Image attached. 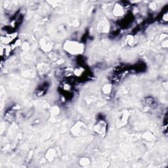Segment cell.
Wrapping results in <instances>:
<instances>
[{
    "label": "cell",
    "mask_w": 168,
    "mask_h": 168,
    "mask_svg": "<svg viewBox=\"0 0 168 168\" xmlns=\"http://www.w3.org/2000/svg\"><path fill=\"white\" fill-rule=\"evenodd\" d=\"M66 51L72 54H78L82 53L84 47L80 43L74 41H67L64 45Z\"/></svg>",
    "instance_id": "obj_1"
},
{
    "label": "cell",
    "mask_w": 168,
    "mask_h": 168,
    "mask_svg": "<svg viewBox=\"0 0 168 168\" xmlns=\"http://www.w3.org/2000/svg\"><path fill=\"white\" fill-rule=\"evenodd\" d=\"M108 124L104 120H99L94 126V131L97 135L102 137H104L107 133Z\"/></svg>",
    "instance_id": "obj_2"
},
{
    "label": "cell",
    "mask_w": 168,
    "mask_h": 168,
    "mask_svg": "<svg viewBox=\"0 0 168 168\" xmlns=\"http://www.w3.org/2000/svg\"><path fill=\"white\" fill-rule=\"evenodd\" d=\"M112 13L115 17H121L126 13V9H125L124 6L122 3H116L114 6Z\"/></svg>",
    "instance_id": "obj_3"
},
{
    "label": "cell",
    "mask_w": 168,
    "mask_h": 168,
    "mask_svg": "<svg viewBox=\"0 0 168 168\" xmlns=\"http://www.w3.org/2000/svg\"><path fill=\"white\" fill-rule=\"evenodd\" d=\"M84 128V124L81 122H78L77 123L73 126L71 128L70 132L72 134V135L75 137H78L80 134L82 133L83 129Z\"/></svg>",
    "instance_id": "obj_4"
},
{
    "label": "cell",
    "mask_w": 168,
    "mask_h": 168,
    "mask_svg": "<svg viewBox=\"0 0 168 168\" xmlns=\"http://www.w3.org/2000/svg\"><path fill=\"white\" fill-rule=\"evenodd\" d=\"M113 87L110 83H106L102 87V92L106 98H110L113 93Z\"/></svg>",
    "instance_id": "obj_5"
},
{
    "label": "cell",
    "mask_w": 168,
    "mask_h": 168,
    "mask_svg": "<svg viewBox=\"0 0 168 168\" xmlns=\"http://www.w3.org/2000/svg\"><path fill=\"white\" fill-rule=\"evenodd\" d=\"M56 152L55 150L53 148H50L47 150L45 154V159L48 161V162H53L54 159L56 158Z\"/></svg>",
    "instance_id": "obj_6"
},
{
    "label": "cell",
    "mask_w": 168,
    "mask_h": 168,
    "mask_svg": "<svg viewBox=\"0 0 168 168\" xmlns=\"http://www.w3.org/2000/svg\"><path fill=\"white\" fill-rule=\"evenodd\" d=\"M52 47V44H51V42H49V41L45 40V42H43L42 43V47L43 49L45 50V51H49L51 49Z\"/></svg>",
    "instance_id": "obj_7"
},
{
    "label": "cell",
    "mask_w": 168,
    "mask_h": 168,
    "mask_svg": "<svg viewBox=\"0 0 168 168\" xmlns=\"http://www.w3.org/2000/svg\"><path fill=\"white\" fill-rule=\"evenodd\" d=\"M126 42L127 43V44L129 45V46H132V45L135 44V38H134V36L130 35V36H128V37H127Z\"/></svg>",
    "instance_id": "obj_8"
},
{
    "label": "cell",
    "mask_w": 168,
    "mask_h": 168,
    "mask_svg": "<svg viewBox=\"0 0 168 168\" xmlns=\"http://www.w3.org/2000/svg\"><path fill=\"white\" fill-rule=\"evenodd\" d=\"M79 164H81L82 166H86L90 164V160L87 158H82L79 160Z\"/></svg>",
    "instance_id": "obj_9"
},
{
    "label": "cell",
    "mask_w": 168,
    "mask_h": 168,
    "mask_svg": "<svg viewBox=\"0 0 168 168\" xmlns=\"http://www.w3.org/2000/svg\"><path fill=\"white\" fill-rule=\"evenodd\" d=\"M144 104L145 105L148 107L153 108L154 105V100L153 98H146V100H144Z\"/></svg>",
    "instance_id": "obj_10"
},
{
    "label": "cell",
    "mask_w": 168,
    "mask_h": 168,
    "mask_svg": "<svg viewBox=\"0 0 168 168\" xmlns=\"http://www.w3.org/2000/svg\"><path fill=\"white\" fill-rule=\"evenodd\" d=\"M167 40H163L162 42V47L163 48H167Z\"/></svg>",
    "instance_id": "obj_11"
},
{
    "label": "cell",
    "mask_w": 168,
    "mask_h": 168,
    "mask_svg": "<svg viewBox=\"0 0 168 168\" xmlns=\"http://www.w3.org/2000/svg\"><path fill=\"white\" fill-rule=\"evenodd\" d=\"M163 20L164 22H167V13L166 12L164 13L163 15Z\"/></svg>",
    "instance_id": "obj_12"
}]
</instances>
